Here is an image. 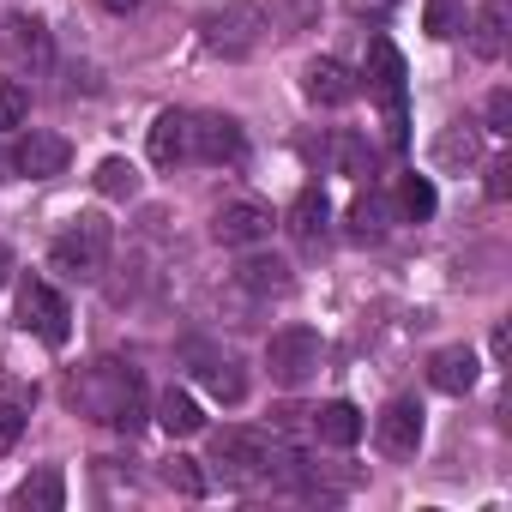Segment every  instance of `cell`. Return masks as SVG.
Returning <instances> with one entry per match:
<instances>
[{
	"label": "cell",
	"mask_w": 512,
	"mask_h": 512,
	"mask_svg": "<svg viewBox=\"0 0 512 512\" xmlns=\"http://www.w3.org/2000/svg\"><path fill=\"white\" fill-rule=\"evenodd\" d=\"M85 416H97V422H109V428H121V434H133L139 422H145V386H139V374L127 368V362H91L79 380H73V392H67Z\"/></svg>",
	"instance_id": "1"
},
{
	"label": "cell",
	"mask_w": 512,
	"mask_h": 512,
	"mask_svg": "<svg viewBox=\"0 0 512 512\" xmlns=\"http://www.w3.org/2000/svg\"><path fill=\"white\" fill-rule=\"evenodd\" d=\"M211 464L229 476V482H253V476H272V470H290L296 452H284L272 434L260 428H217L211 434Z\"/></svg>",
	"instance_id": "2"
},
{
	"label": "cell",
	"mask_w": 512,
	"mask_h": 512,
	"mask_svg": "<svg viewBox=\"0 0 512 512\" xmlns=\"http://www.w3.org/2000/svg\"><path fill=\"white\" fill-rule=\"evenodd\" d=\"M109 247H115V229L91 211V217H79V223H67V229L55 235L49 266H55L61 278H73V284H91V278H103V266H109Z\"/></svg>",
	"instance_id": "3"
},
{
	"label": "cell",
	"mask_w": 512,
	"mask_h": 512,
	"mask_svg": "<svg viewBox=\"0 0 512 512\" xmlns=\"http://www.w3.org/2000/svg\"><path fill=\"white\" fill-rule=\"evenodd\" d=\"M266 31H272V19L253 7V0H223V7H211V13L199 19L205 49L223 55V61H247L253 49L266 43Z\"/></svg>",
	"instance_id": "4"
},
{
	"label": "cell",
	"mask_w": 512,
	"mask_h": 512,
	"mask_svg": "<svg viewBox=\"0 0 512 512\" xmlns=\"http://www.w3.org/2000/svg\"><path fill=\"white\" fill-rule=\"evenodd\" d=\"M19 326L37 332L49 350H61V344L73 338V308H67V296H61L55 284L25 278V284H19Z\"/></svg>",
	"instance_id": "5"
},
{
	"label": "cell",
	"mask_w": 512,
	"mask_h": 512,
	"mask_svg": "<svg viewBox=\"0 0 512 512\" xmlns=\"http://www.w3.org/2000/svg\"><path fill=\"white\" fill-rule=\"evenodd\" d=\"M320 332H308V326H284V332H272V344H266V368H272V380L278 386H308L314 374H320Z\"/></svg>",
	"instance_id": "6"
},
{
	"label": "cell",
	"mask_w": 512,
	"mask_h": 512,
	"mask_svg": "<svg viewBox=\"0 0 512 512\" xmlns=\"http://www.w3.org/2000/svg\"><path fill=\"white\" fill-rule=\"evenodd\" d=\"M368 85L386 97L392 145H404V139H410V109H404V55H398L386 37H374V49H368Z\"/></svg>",
	"instance_id": "7"
},
{
	"label": "cell",
	"mask_w": 512,
	"mask_h": 512,
	"mask_svg": "<svg viewBox=\"0 0 512 512\" xmlns=\"http://www.w3.org/2000/svg\"><path fill=\"white\" fill-rule=\"evenodd\" d=\"M181 356L193 362V374H199V386H205L211 398H223V404H241V398H247V374H241V362H235L229 350H217V344H187Z\"/></svg>",
	"instance_id": "8"
},
{
	"label": "cell",
	"mask_w": 512,
	"mask_h": 512,
	"mask_svg": "<svg viewBox=\"0 0 512 512\" xmlns=\"http://www.w3.org/2000/svg\"><path fill=\"white\" fill-rule=\"evenodd\" d=\"M272 205H260V199H229L217 217H211V235L223 241V247H253V241H266L272 235Z\"/></svg>",
	"instance_id": "9"
},
{
	"label": "cell",
	"mask_w": 512,
	"mask_h": 512,
	"mask_svg": "<svg viewBox=\"0 0 512 512\" xmlns=\"http://www.w3.org/2000/svg\"><path fill=\"white\" fill-rule=\"evenodd\" d=\"M374 440H380L386 458H416V446H422V404L416 398H392L374 416Z\"/></svg>",
	"instance_id": "10"
},
{
	"label": "cell",
	"mask_w": 512,
	"mask_h": 512,
	"mask_svg": "<svg viewBox=\"0 0 512 512\" xmlns=\"http://www.w3.org/2000/svg\"><path fill=\"white\" fill-rule=\"evenodd\" d=\"M67 157H73V145H67L61 133H43V127H31V133L13 145V169H19V175H31V181L61 175V169H67Z\"/></svg>",
	"instance_id": "11"
},
{
	"label": "cell",
	"mask_w": 512,
	"mask_h": 512,
	"mask_svg": "<svg viewBox=\"0 0 512 512\" xmlns=\"http://www.w3.org/2000/svg\"><path fill=\"white\" fill-rule=\"evenodd\" d=\"M302 91H308V103H320V109H344V103H356V73L344 67V61H308V73H302Z\"/></svg>",
	"instance_id": "12"
},
{
	"label": "cell",
	"mask_w": 512,
	"mask_h": 512,
	"mask_svg": "<svg viewBox=\"0 0 512 512\" xmlns=\"http://www.w3.org/2000/svg\"><path fill=\"white\" fill-rule=\"evenodd\" d=\"M284 223H290V235H296V247H302V253H320V241H326V223H332V205H326V193H320V187H302Z\"/></svg>",
	"instance_id": "13"
},
{
	"label": "cell",
	"mask_w": 512,
	"mask_h": 512,
	"mask_svg": "<svg viewBox=\"0 0 512 512\" xmlns=\"http://www.w3.org/2000/svg\"><path fill=\"white\" fill-rule=\"evenodd\" d=\"M428 386L446 392V398H464V392L476 386V350H464V344L434 350V356H428Z\"/></svg>",
	"instance_id": "14"
},
{
	"label": "cell",
	"mask_w": 512,
	"mask_h": 512,
	"mask_svg": "<svg viewBox=\"0 0 512 512\" xmlns=\"http://www.w3.org/2000/svg\"><path fill=\"white\" fill-rule=\"evenodd\" d=\"M181 157H193V115L187 109H163L157 121H151V163H181Z\"/></svg>",
	"instance_id": "15"
},
{
	"label": "cell",
	"mask_w": 512,
	"mask_h": 512,
	"mask_svg": "<svg viewBox=\"0 0 512 512\" xmlns=\"http://www.w3.org/2000/svg\"><path fill=\"white\" fill-rule=\"evenodd\" d=\"M193 157L205 163H235L241 157V127L229 115H193Z\"/></svg>",
	"instance_id": "16"
},
{
	"label": "cell",
	"mask_w": 512,
	"mask_h": 512,
	"mask_svg": "<svg viewBox=\"0 0 512 512\" xmlns=\"http://www.w3.org/2000/svg\"><path fill=\"white\" fill-rule=\"evenodd\" d=\"M13 506H19V512H61V506H67V476H61L55 464H43L37 476H25V482L13 488Z\"/></svg>",
	"instance_id": "17"
},
{
	"label": "cell",
	"mask_w": 512,
	"mask_h": 512,
	"mask_svg": "<svg viewBox=\"0 0 512 512\" xmlns=\"http://www.w3.org/2000/svg\"><path fill=\"white\" fill-rule=\"evenodd\" d=\"M0 43H7V55H13L19 67H43V61H49V31H43V19L13 13L7 31H0Z\"/></svg>",
	"instance_id": "18"
},
{
	"label": "cell",
	"mask_w": 512,
	"mask_h": 512,
	"mask_svg": "<svg viewBox=\"0 0 512 512\" xmlns=\"http://www.w3.org/2000/svg\"><path fill=\"white\" fill-rule=\"evenodd\" d=\"M476 157H482V121H452L434 139V163H446V169H470Z\"/></svg>",
	"instance_id": "19"
},
{
	"label": "cell",
	"mask_w": 512,
	"mask_h": 512,
	"mask_svg": "<svg viewBox=\"0 0 512 512\" xmlns=\"http://www.w3.org/2000/svg\"><path fill=\"white\" fill-rule=\"evenodd\" d=\"M362 428H368V422H362V410H356V404H344V398H338V404H326V410H314V434H320L326 446H338V452H344V446H356V440H362Z\"/></svg>",
	"instance_id": "20"
},
{
	"label": "cell",
	"mask_w": 512,
	"mask_h": 512,
	"mask_svg": "<svg viewBox=\"0 0 512 512\" xmlns=\"http://www.w3.org/2000/svg\"><path fill=\"white\" fill-rule=\"evenodd\" d=\"M157 428H163V434H175V440L199 434V428H205V416H199L193 392H175V386H169V392L157 398Z\"/></svg>",
	"instance_id": "21"
},
{
	"label": "cell",
	"mask_w": 512,
	"mask_h": 512,
	"mask_svg": "<svg viewBox=\"0 0 512 512\" xmlns=\"http://www.w3.org/2000/svg\"><path fill=\"white\" fill-rule=\"evenodd\" d=\"M470 49H476L482 61H500V49H506V0H488V7L476 13V31H470Z\"/></svg>",
	"instance_id": "22"
},
{
	"label": "cell",
	"mask_w": 512,
	"mask_h": 512,
	"mask_svg": "<svg viewBox=\"0 0 512 512\" xmlns=\"http://www.w3.org/2000/svg\"><path fill=\"white\" fill-rule=\"evenodd\" d=\"M253 296H284L290 290V266L284 260H266V253H260V260H241V272H235Z\"/></svg>",
	"instance_id": "23"
},
{
	"label": "cell",
	"mask_w": 512,
	"mask_h": 512,
	"mask_svg": "<svg viewBox=\"0 0 512 512\" xmlns=\"http://www.w3.org/2000/svg\"><path fill=\"white\" fill-rule=\"evenodd\" d=\"M25 416H31V386H7V392H0V452L19 446Z\"/></svg>",
	"instance_id": "24"
},
{
	"label": "cell",
	"mask_w": 512,
	"mask_h": 512,
	"mask_svg": "<svg viewBox=\"0 0 512 512\" xmlns=\"http://www.w3.org/2000/svg\"><path fill=\"white\" fill-rule=\"evenodd\" d=\"M434 205H440V199H434V181L410 169V175L398 181V211H404L410 223H428V217H434Z\"/></svg>",
	"instance_id": "25"
},
{
	"label": "cell",
	"mask_w": 512,
	"mask_h": 512,
	"mask_svg": "<svg viewBox=\"0 0 512 512\" xmlns=\"http://www.w3.org/2000/svg\"><path fill=\"white\" fill-rule=\"evenodd\" d=\"M97 193H103V199H133V193H139V169H133L127 157H103V163H97Z\"/></svg>",
	"instance_id": "26"
},
{
	"label": "cell",
	"mask_w": 512,
	"mask_h": 512,
	"mask_svg": "<svg viewBox=\"0 0 512 512\" xmlns=\"http://www.w3.org/2000/svg\"><path fill=\"white\" fill-rule=\"evenodd\" d=\"M386 235V199L380 193H362L350 205V241H380Z\"/></svg>",
	"instance_id": "27"
},
{
	"label": "cell",
	"mask_w": 512,
	"mask_h": 512,
	"mask_svg": "<svg viewBox=\"0 0 512 512\" xmlns=\"http://www.w3.org/2000/svg\"><path fill=\"white\" fill-rule=\"evenodd\" d=\"M422 25H428V37H434V43L458 37V31H464V0H428V13H422Z\"/></svg>",
	"instance_id": "28"
},
{
	"label": "cell",
	"mask_w": 512,
	"mask_h": 512,
	"mask_svg": "<svg viewBox=\"0 0 512 512\" xmlns=\"http://www.w3.org/2000/svg\"><path fill=\"white\" fill-rule=\"evenodd\" d=\"M31 121V91L19 79H0V133H13Z\"/></svg>",
	"instance_id": "29"
},
{
	"label": "cell",
	"mask_w": 512,
	"mask_h": 512,
	"mask_svg": "<svg viewBox=\"0 0 512 512\" xmlns=\"http://www.w3.org/2000/svg\"><path fill=\"white\" fill-rule=\"evenodd\" d=\"M320 19V0H272V31H308Z\"/></svg>",
	"instance_id": "30"
},
{
	"label": "cell",
	"mask_w": 512,
	"mask_h": 512,
	"mask_svg": "<svg viewBox=\"0 0 512 512\" xmlns=\"http://www.w3.org/2000/svg\"><path fill=\"white\" fill-rule=\"evenodd\" d=\"M163 482H169L175 494H187V500L205 494V470H199V458H169V464H163Z\"/></svg>",
	"instance_id": "31"
},
{
	"label": "cell",
	"mask_w": 512,
	"mask_h": 512,
	"mask_svg": "<svg viewBox=\"0 0 512 512\" xmlns=\"http://www.w3.org/2000/svg\"><path fill=\"white\" fill-rule=\"evenodd\" d=\"M338 169L344 175H374V151L356 133H338Z\"/></svg>",
	"instance_id": "32"
},
{
	"label": "cell",
	"mask_w": 512,
	"mask_h": 512,
	"mask_svg": "<svg viewBox=\"0 0 512 512\" xmlns=\"http://www.w3.org/2000/svg\"><path fill=\"white\" fill-rule=\"evenodd\" d=\"M482 133H512V91H494L488 97V127Z\"/></svg>",
	"instance_id": "33"
},
{
	"label": "cell",
	"mask_w": 512,
	"mask_h": 512,
	"mask_svg": "<svg viewBox=\"0 0 512 512\" xmlns=\"http://www.w3.org/2000/svg\"><path fill=\"white\" fill-rule=\"evenodd\" d=\"M344 7H350L356 19H386V13L398 7V0H344Z\"/></svg>",
	"instance_id": "34"
},
{
	"label": "cell",
	"mask_w": 512,
	"mask_h": 512,
	"mask_svg": "<svg viewBox=\"0 0 512 512\" xmlns=\"http://www.w3.org/2000/svg\"><path fill=\"white\" fill-rule=\"evenodd\" d=\"M512 193V163H494L488 169V199H506Z\"/></svg>",
	"instance_id": "35"
},
{
	"label": "cell",
	"mask_w": 512,
	"mask_h": 512,
	"mask_svg": "<svg viewBox=\"0 0 512 512\" xmlns=\"http://www.w3.org/2000/svg\"><path fill=\"white\" fill-rule=\"evenodd\" d=\"M13 278V253H7V241H0V284Z\"/></svg>",
	"instance_id": "36"
},
{
	"label": "cell",
	"mask_w": 512,
	"mask_h": 512,
	"mask_svg": "<svg viewBox=\"0 0 512 512\" xmlns=\"http://www.w3.org/2000/svg\"><path fill=\"white\" fill-rule=\"evenodd\" d=\"M103 7H109V13H133V7H139V0H103Z\"/></svg>",
	"instance_id": "37"
}]
</instances>
